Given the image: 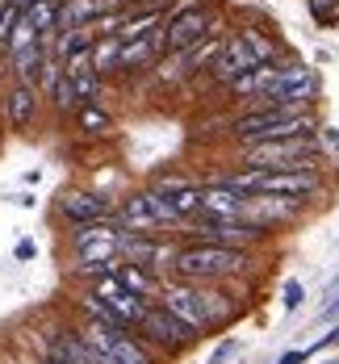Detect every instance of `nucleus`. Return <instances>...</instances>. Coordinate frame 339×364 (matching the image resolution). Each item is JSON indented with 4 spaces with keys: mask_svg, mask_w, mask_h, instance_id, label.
Here are the masks:
<instances>
[{
    "mask_svg": "<svg viewBox=\"0 0 339 364\" xmlns=\"http://www.w3.org/2000/svg\"><path fill=\"white\" fill-rule=\"evenodd\" d=\"M252 272V252L247 247H218V243H181V252L168 268V281H188V285H222L235 277Z\"/></svg>",
    "mask_w": 339,
    "mask_h": 364,
    "instance_id": "obj_1",
    "label": "nucleus"
},
{
    "mask_svg": "<svg viewBox=\"0 0 339 364\" xmlns=\"http://www.w3.org/2000/svg\"><path fill=\"white\" fill-rule=\"evenodd\" d=\"M323 151L327 146L314 134L252 143V146H243V168H252V172H318V155Z\"/></svg>",
    "mask_w": 339,
    "mask_h": 364,
    "instance_id": "obj_2",
    "label": "nucleus"
},
{
    "mask_svg": "<svg viewBox=\"0 0 339 364\" xmlns=\"http://www.w3.org/2000/svg\"><path fill=\"white\" fill-rule=\"evenodd\" d=\"M272 59H281V42L252 26V30H239L235 38H226L218 59L210 63V75L218 84H230V80H239L243 72H252L260 63H272Z\"/></svg>",
    "mask_w": 339,
    "mask_h": 364,
    "instance_id": "obj_3",
    "label": "nucleus"
},
{
    "mask_svg": "<svg viewBox=\"0 0 339 364\" xmlns=\"http://www.w3.org/2000/svg\"><path fill=\"white\" fill-rule=\"evenodd\" d=\"M314 130H318L314 109H252L235 122L239 146L272 143V139H301V134H314Z\"/></svg>",
    "mask_w": 339,
    "mask_h": 364,
    "instance_id": "obj_4",
    "label": "nucleus"
},
{
    "mask_svg": "<svg viewBox=\"0 0 339 364\" xmlns=\"http://www.w3.org/2000/svg\"><path fill=\"white\" fill-rule=\"evenodd\" d=\"M113 222L122 230H134V235H159L163 226H176V210L172 201L159 193V188H147V193H134L122 201V210H113Z\"/></svg>",
    "mask_w": 339,
    "mask_h": 364,
    "instance_id": "obj_5",
    "label": "nucleus"
},
{
    "mask_svg": "<svg viewBox=\"0 0 339 364\" xmlns=\"http://www.w3.org/2000/svg\"><path fill=\"white\" fill-rule=\"evenodd\" d=\"M134 331H139V335L147 339L151 352H155L159 360H168V356H181V352H188V348H193V343L201 339L197 331L185 327V323H181L176 314H168L163 306H151L147 314H143V323H139Z\"/></svg>",
    "mask_w": 339,
    "mask_h": 364,
    "instance_id": "obj_6",
    "label": "nucleus"
},
{
    "mask_svg": "<svg viewBox=\"0 0 339 364\" xmlns=\"http://www.w3.org/2000/svg\"><path fill=\"white\" fill-rule=\"evenodd\" d=\"M214 30H218V26H214V13H210L205 4H185V9H176V13L163 21V46H168V55H176V50L197 46L201 38H210Z\"/></svg>",
    "mask_w": 339,
    "mask_h": 364,
    "instance_id": "obj_7",
    "label": "nucleus"
},
{
    "mask_svg": "<svg viewBox=\"0 0 339 364\" xmlns=\"http://www.w3.org/2000/svg\"><path fill=\"white\" fill-rule=\"evenodd\" d=\"M88 293H92V297H97V301L109 310V314L117 318V323H122V327H130V331L139 327V323H143V314L151 310L147 297L130 293L126 285H122V281H117V272H109V277H97V281L88 285Z\"/></svg>",
    "mask_w": 339,
    "mask_h": 364,
    "instance_id": "obj_8",
    "label": "nucleus"
},
{
    "mask_svg": "<svg viewBox=\"0 0 339 364\" xmlns=\"http://www.w3.org/2000/svg\"><path fill=\"white\" fill-rule=\"evenodd\" d=\"M301 214V201L294 197H272V193H247V201H243V214L239 222H247V226H256V230H276V226H289V222Z\"/></svg>",
    "mask_w": 339,
    "mask_h": 364,
    "instance_id": "obj_9",
    "label": "nucleus"
},
{
    "mask_svg": "<svg viewBox=\"0 0 339 364\" xmlns=\"http://www.w3.org/2000/svg\"><path fill=\"white\" fill-rule=\"evenodd\" d=\"M193 243H218V247H256L264 239V230L247 226V222H218V218H197L188 226Z\"/></svg>",
    "mask_w": 339,
    "mask_h": 364,
    "instance_id": "obj_10",
    "label": "nucleus"
},
{
    "mask_svg": "<svg viewBox=\"0 0 339 364\" xmlns=\"http://www.w3.org/2000/svg\"><path fill=\"white\" fill-rule=\"evenodd\" d=\"M193 289H197V310H201V318H205V331H218V327L235 323V318L243 314V301L230 297L226 285H193Z\"/></svg>",
    "mask_w": 339,
    "mask_h": 364,
    "instance_id": "obj_11",
    "label": "nucleus"
},
{
    "mask_svg": "<svg viewBox=\"0 0 339 364\" xmlns=\"http://www.w3.org/2000/svg\"><path fill=\"white\" fill-rule=\"evenodd\" d=\"M243 201H247V193H239L235 184H205L201 188V218H218V222H239L243 214Z\"/></svg>",
    "mask_w": 339,
    "mask_h": 364,
    "instance_id": "obj_12",
    "label": "nucleus"
},
{
    "mask_svg": "<svg viewBox=\"0 0 339 364\" xmlns=\"http://www.w3.org/2000/svg\"><path fill=\"white\" fill-rule=\"evenodd\" d=\"M46 356L59 364H105L101 360V352L97 348H88L84 339H80V331L75 327H59L50 339H46Z\"/></svg>",
    "mask_w": 339,
    "mask_h": 364,
    "instance_id": "obj_13",
    "label": "nucleus"
},
{
    "mask_svg": "<svg viewBox=\"0 0 339 364\" xmlns=\"http://www.w3.org/2000/svg\"><path fill=\"white\" fill-rule=\"evenodd\" d=\"M59 214L72 222V226H88V222H109L113 205L97 193H63L59 197Z\"/></svg>",
    "mask_w": 339,
    "mask_h": 364,
    "instance_id": "obj_14",
    "label": "nucleus"
},
{
    "mask_svg": "<svg viewBox=\"0 0 339 364\" xmlns=\"http://www.w3.org/2000/svg\"><path fill=\"white\" fill-rule=\"evenodd\" d=\"M38 113V84H26V80H13L4 88V122L13 130H26Z\"/></svg>",
    "mask_w": 339,
    "mask_h": 364,
    "instance_id": "obj_15",
    "label": "nucleus"
},
{
    "mask_svg": "<svg viewBox=\"0 0 339 364\" xmlns=\"http://www.w3.org/2000/svg\"><path fill=\"white\" fill-rule=\"evenodd\" d=\"M117 281H122L130 293L147 297L151 306H159V293H163V285H168V277L151 272V268H143V264H117Z\"/></svg>",
    "mask_w": 339,
    "mask_h": 364,
    "instance_id": "obj_16",
    "label": "nucleus"
},
{
    "mask_svg": "<svg viewBox=\"0 0 339 364\" xmlns=\"http://www.w3.org/2000/svg\"><path fill=\"white\" fill-rule=\"evenodd\" d=\"M101 17V0H59V17H55V34L63 30H84Z\"/></svg>",
    "mask_w": 339,
    "mask_h": 364,
    "instance_id": "obj_17",
    "label": "nucleus"
},
{
    "mask_svg": "<svg viewBox=\"0 0 339 364\" xmlns=\"http://www.w3.org/2000/svg\"><path fill=\"white\" fill-rule=\"evenodd\" d=\"M117 55H122V38H117V34L97 38V42H92V72H97V75L117 72Z\"/></svg>",
    "mask_w": 339,
    "mask_h": 364,
    "instance_id": "obj_18",
    "label": "nucleus"
},
{
    "mask_svg": "<svg viewBox=\"0 0 339 364\" xmlns=\"http://www.w3.org/2000/svg\"><path fill=\"white\" fill-rule=\"evenodd\" d=\"M163 197L172 201L176 218H201V188H193V184H181V188H172V193H163Z\"/></svg>",
    "mask_w": 339,
    "mask_h": 364,
    "instance_id": "obj_19",
    "label": "nucleus"
},
{
    "mask_svg": "<svg viewBox=\"0 0 339 364\" xmlns=\"http://www.w3.org/2000/svg\"><path fill=\"white\" fill-rule=\"evenodd\" d=\"M163 26V17H159V9H147V13H139V17H126V26L117 30L122 42H134V38H147L151 30H159Z\"/></svg>",
    "mask_w": 339,
    "mask_h": 364,
    "instance_id": "obj_20",
    "label": "nucleus"
},
{
    "mask_svg": "<svg viewBox=\"0 0 339 364\" xmlns=\"http://www.w3.org/2000/svg\"><path fill=\"white\" fill-rule=\"evenodd\" d=\"M68 80H72L75 105H97V97H101V75L92 72V68H84V72L68 75Z\"/></svg>",
    "mask_w": 339,
    "mask_h": 364,
    "instance_id": "obj_21",
    "label": "nucleus"
},
{
    "mask_svg": "<svg viewBox=\"0 0 339 364\" xmlns=\"http://www.w3.org/2000/svg\"><path fill=\"white\" fill-rule=\"evenodd\" d=\"M21 13H26V0H0V55H4V46H9L13 30H17Z\"/></svg>",
    "mask_w": 339,
    "mask_h": 364,
    "instance_id": "obj_22",
    "label": "nucleus"
},
{
    "mask_svg": "<svg viewBox=\"0 0 339 364\" xmlns=\"http://www.w3.org/2000/svg\"><path fill=\"white\" fill-rule=\"evenodd\" d=\"M75 122H80V130H84V134H101V130H109V113L97 109V105H80Z\"/></svg>",
    "mask_w": 339,
    "mask_h": 364,
    "instance_id": "obj_23",
    "label": "nucleus"
},
{
    "mask_svg": "<svg viewBox=\"0 0 339 364\" xmlns=\"http://www.w3.org/2000/svg\"><path fill=\"white\" fill-rule=\"evenodd\" d=\"M50 101H55V109H75V92H72V80L68 75H59L55 80V88H50Z\"/></svg>",
    "mask_w": 339,
    "mask_h": 364,
    "instance_id": "obj_24",
    "label": "nucleus"
},
{
    "mask_svg": "<svg viewBox=\"0 0 339 364\" xmlns=\"http://www.w3.org/2000/svg\"><path fill=\"white\" fill-rule=\"evenodd\" d=\"M301 301H306V289H301V281H285V289H281V306H285V314H298Z\"/></svg>",
    "mask_w": 339,
    "mask_h": 364,
    "instance_id": "obj_25",
    "label": "nucleus"
},
{
    "mask_svg": "<svg viewBox=\"0 0 339 364\" xmlns=\"http://www.w3.org/2000/svg\"><path fill=\"white\" fill-rule=\"evenodd\" d=\"M235 356H239V339H226V343H218V348H214L210 364H230Z\"/></svg>",
    "mask_w": 339,
    "mask_h": 364,
    "instance_id": "obj_26",
    "label": "nucleus"
},
{
    "mask_svg": "<svg viewBox=\"0 0 339 364\" xmlns=\"http://www.w3.org/2000/svg\"><path fill=\"white\" fill-rule=\"evenodd\" d=\"M318 352H323L318 343H310V348H294V352H285V356H281L276 364H306L310 356H318Z\"/></svg>",
    "mask_w": 339,
    "mask_h": 364,
    "instance_id": "obj_27",
    "label": "nucleus"
},
{
    "mask_svg": "<svg viewBox=\"0 0 339 364\" xmlns=\"http://www.w3.org/2000/svg\"><path fill=\"white\" fill-rule=\"evenodd\" d=\"M318 323H339V289L323 301V310H318Z\"/></svg>",
    "mask_w": 339,
    "mask_h": 364,
    "instance_id": "obj_28",
    "label": "nucleus"
},
{
    "mask_svg": "<svg viewBox=\"0 0 339 364\" xmlns=\"http://www.w3.org/2000/svg\"><path fill=\"white\" fill-rule=\"evenodd\" d=\"M13 255H17V259H34V255H38V247L30 243V239H21V243L13 247Z\"/></svg>",
    "mask_w": 339,
    "mask_h": 364,
    "instance_id": "obj_29",
    "label": "nucleus"
},
{
    "mask_svg": "<svg viewBox=\"0 0 339 364\" xmlns=\"http://www.w3.org/2000/svg\"><path fill=\"white\" fill-rule=\"evenodd\" d=\"M310 9H314V17H331L335 0H310Z\"/></svg>",
    "mask_w": 339,
    "mask_h": 364,
    "instance_id": "obj_30",
    "label": "nucleus"
},
{
    "mask_svg": "<svg viewBox=\"0 0 339 364\" xmlns=\"http://www.w3.org/2000/svg\"><path fill=\"white\" fill-rule=\"evenodd\" d=\"M318 348H323V352L339 348V323H335V331H331V335H323V339H318Z\"/></svg>",
    "mask_w": 339,
    "mask_h": 364,
    "instance_id": "obj_31",
    "label": "nucleus"
},
{
    "mask_svg": "<svg viewBox=\"0 0 339 364\" xmlns=\"http://www.w3.org/2000/svg\"><path fill=\"white\" fill-rule=\"evenodd\" d=\"M38 364H59V360H50V356H46V352H42V360H38Z\"/></svg>",
    "mask_w": 339,
    "mask_h": 364,
    "instance_id": "obj_32",
    "label": "nucleus"
}]
</instances>
